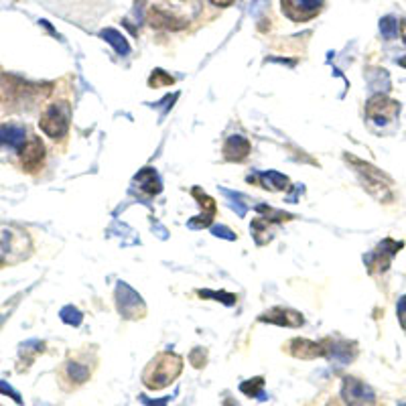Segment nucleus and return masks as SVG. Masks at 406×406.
<instances>
[{"mask_svg":"<svg viewBox=\"0 0 406 406\" xmlns=\"http://www.w3.org/2000/svg\"><path fill=\"white\" fill-rule=\"evenodd\" d=\"M31 250H33V242L27 232L13 230V228L0 230V266L17 264L19 260H25Z\"/></svg>","mask_w":406,"mask_h":406,"instance_id":"4","label":"nucleus"},{"mask_svg":"<svg viewBox=\"0 0 406 406\" xmlns=\"http://www.w3.org/2000/svg\"><path fill=\"white\" fill-rule=\"evenodd\" d=\"M135 183H136V187H138L140 191H144L147 195L161 194V189H163V185H161V179H158V175H156L155 169H151V167L142 169L140 173L136 175Z\"/></svg>","mask_w":406,"mask_h":406,"instance_id":"17","label":"nucleus"},{"mask_svg":"<svg viewBox=\"0 0 406 406\" xmlns=\"http://www.w3.org/2000/svg\"><path fill=\"white\" fill-rule=\"evenodd\" d=\"M212 234L217 238H224V240H232V242L236 240V234L226 226H212Z\"/></svg>","mask_w":406,"mask_h":406,"instance_id":"33","label":"nucleus"},{"mask_svg":"<svg viewBox=\"0 0 406 406\" xmlns=\"http://www.w3.org/2000/svg\"><path fill=\"white\" fill-rule=\"evenodd\" d=\"M258 321L272 323V325H280V327H301V325L305 323V319H303V315H301L299 311L280 309V307L266 311L264 315L258 317Z\"/></svg>","mask_w":406,"mask_h":406,"instance_id":"11","label":"nucleus"},{"mask_svg":"<svg viewBox=\"0 0 406 406\" xmlns=\"http://www.w3.org/2000/svg\"><path fill=\"white\" fill-rule=\"evenodd\" d=\"M398 112H400V104L396 100H392V97L384 96V94H376V96H372L367 100L366 116L372 122L380 124V126L392 122L394 118L398 116Z\"/></svg>","mask_w":406,"mask_h":406,"instance_id":"7","label":"nucleus"},{"mask_svg":"<svg viewBox=\"0 0 406 406\" xmlns=\"http://www.w3.org/2000/svg\"><path fill=\"white\" fill-rule=\"evenodd\" d=\"M189 362L194 364V367H205V364H208V349L195 348L189 353Z\"/></svg>","mask_w":406,"mask_h":406,"instance_id":"30","label":"nucleus"},{"mask_svg":"<svg viewBox=\"0 0 406 406\" xmlns=\"http://www.w3.org/2000/svg\"><path fill=\"white\" fill-rule=\"evenodd\" d=\"M0 392L2 394H6V396H11L15 402H19V405H22V398H20V394L15 390V388L11 386L8 382H4V380H0Z\"/></svg>","mask_w":406,"mask_h":406,"instance_id":"32","label":"nucleus"},{"mask_svg":"<svg viewBox=\"0 0 406 406\" xmlns=\"http://www.w3.org/2000/svg\"><path fill=\"white\" fill-rule=\"evenodd\" d=\"M262 388H264V378L262 376H256V378L240 384V390L250 398H266V396H262Z\"/></svg>","mask_w":406,"mask_h":406,"instance_id":"22","label":"nucleus"},{"mask_svg":"<svg viewBox=\"0 0 406 406\" xmlns=\"http://www.w3.org/2000/svg\"><path fill=\"white\" fill-rule=\"evenodd\" d=\"M191 195H194L195 199H197V203L203 208V212L208 213V215H213L215 213V199L213 197H210V195H205L203 194V189H199V187H194L191 189Z\"/></svg>","mask_w":406,"mask_h":406,"instance_id":"25","label":"nucleus"},{"mask_svg":"<svg viewBox=\"0 0 406 406\" xmlns=\"http://www.w3.org/2000/svg\"><path fill=\"white\" fill-rule=\"evenodd\" d=\"M321 346H323V351H325V358L337 362V364H349V362L358 356V348H356V344H351V341L333 344V341H329V339H323Z\"/></svg>","mask_w":406,"mask_h":406,"instance_id":"13","label":"nucleus"},{"mask_svg":"<svg viewBox=\"0 0 406 406\" xmlns=\"http://www.w3.org/2000/svg\"><path fill=\"white\" fill-rule=\"evenodd\" d=\"M175 79L171 76H167L163 69H155L153 76L149 78V86L151 88H163V86H173Z\"/></svg>","mask_w":406,"mask_h":406,"instance_id":"29","label":"nucleus"},{"mask_svg":"<svg viewBox=\"0 0 406 406\" xmlns=\"http://www.w3.org/2000/svg\"><path fill=\"white\" fill-rule=\"evenodd\" d=\"M402 246H405L402 242H394L392 238H386L384 242H380V246L366 256L367 271L372 272V274L388 271L390 260L394 258V254H398V252L402 250Z\"/></svg>","mask_w":406,"mask_h":406,"instance_id":"9","label":"nucleus"},{"mask_svg":"<svg viewBox=\"0 0 406 406\" xmlns=\"http://www.w3.org/2000/svg\"><path fill=\"white\" fill-rule=\"evenodd\" d=\"M325 0H285L283 8L292 20H307L315 17Z\"/></svg>","mask_w":406,"mask_h":406,"instance_id":"10","label":"nucleus"},{"mask_svg":"<svg viewBox=\"0 0 406 406\" xmlns=\"http://www.w3.org/2000/svg\"><path fill=\"white\" fill-rule=\"evenodd\" d=\"M210 2L215 6H230V4H234V0H210Z\"/></svg>","mask_w":406,"mask_h":406,"instance_id":"36","label":"nucleus"},{"mask_svg":"<svg viewBox=\"0 0 406 406\" xmlns=\"http://www.w3.org/2000/svg\"><path fill=\"white\" fill-rule=\"evenodd\" d=\"M380 31H382L384 39H394L396 33H398V22L394 17H384L380 20Z\"/></svg>","mask_w":406,"mask_h":406,"instance_id":"28","label":"nucleus"},{"mask_svg":"<svg viewBox=\"0 0 406 406\" xmlns=\"http://www.w3.org/2000/svg\"><path fill=\"white\" fill-rule=\"evenodd\" d=\"M65 372H67V378H69L74 384H83V382L90 378V370L86 366H81V364H78V362H67Z\"/></svg>","mask_w":406,"mask_h":406,"instance_id":"21","label":"nucleus"},{"mask_svg":"<svg viewBox=\"0 0 406 406\" xmlns=\"http://www.w3.org/2000/svg\"><path fill=\"white\" fill-rule=\"evenodd\" d=\"M248 181H252L254 185H262L271 191H287L290 187V181L287 175L276 173V171H266L262 175H252Z\"/></svg>","mask_w":406,"mask_h":406,"instance_id":"15","label":"nucleus"},{"mask_svg":"<svg viewBox=\"0 0 406 406\" xmlns=\"http://www.w3.org/2000/svg\"><path fill=\"white\" fill-rule=\"evenodd\" d=\"M398 321H400L402 329H406V295L400 297V301H398Z\"/></svg>","mask_w":406,"mask_h":406,"instance_id":"34","label":"nucleus"},{"mask_svg":"<svg viewBox=\"0 0 406 406\" xmlns=\"http://www.w3.org/2000/svg\"><path fill=\"white\" fill-rule=\"evenodd\" d=\"M224 406H238V405H236L234 400H228V402H226V405H224Z\"/></svg>","mask_w":406,"mask_h":406,"instance_id":"39","label":"nucleus"},{"mask_svg":"<svg viewBox=\"0 0 406 406\" xmlns=\"http://www.w3.org/2000/svg\"><path fill=\"white\" fill-rule=\"evenodd\" d=\"M69 116H72V110H69V104L59 100L53 102L39 120L41 130L49 138H61V136L67 135V128H69Z\"/></svg>","mask_w":406,"mask_h":406,"instance_id":"5","label":"nucleus"},{"mask_svg":"<svg viewBox=\"0 0 406 406\" xmlns=\"http://www.w3.org/2000/svg\"><path fill=\"white\" fill-rule=\"evenodd\" d=\"M140 402L144 406H167V398H156V400H151L147 396H140Z\"/></svg>","mask_w":406,"mask_h":406,"instance_id":"35","label":"nucleus"},{"mask_svg":"<svg viewBox=\"0 0 406 406\" xmlns=\"http://www.w3.org/2000/svg\"><path fill=\"white\" fill-rule=\"evenodd\" d=\"M222 194L226 195V197H230V205H232L234 210L238 215H246V197L242 194H236V191H228V189H222Z\"/></svg>","mask_w":406,"mask_h":406,"instance_id":"27","label":"nucleus"},{"mask_svg":"<svg viewBox=\"0 0 406 406\" xmlns=\"http://www.w3.org/2000/svg\"><path fill=\"white\" fill-rule=\"evenodd\" d=\"M250 149L252 147L250 142H248V138L234 135L230 136V138L226 140V144H224V156H226L228 161L238 163V161H244L246 156L250 155Z\"/></svg>","mask_w":406,"mask_h":406,"instance_id":"16","label":"nucleus"},{"mask_svg":"<svg viewBox=\"0 0 406 406\" xmlns=\"http://www.w3.org/2000/svg\"><path fill=\"white\" fill-rule=\"evenodd\" d=\"M61 319H63V323H67V325H72V327H78V325H81V321H83V315H81L76 307L67 305V307L61 309Z\"/></svg>","mask_w":406,"mask_h":406,"instance_id":"26","label":"nucleus"},{"mask_svg":"<svg viewBox=\"0 0 406 406\" xmlns=\"http://www.w3.org/2000/svg\"><path fill=\"white\" fill-rule=\"evenodd\" d=\"M19 158L20 165L27 169V171H33L37 169L43 158H45V147L39 138H29L22 147L19 149Z\"/></svg>","mask_w":406,"mask_h":406,"instance_id":"12","label":"nucleus"},{"mask_svg":"<svg viewBox=\"0 0 406 406\" xmlns=\"http://www.w3.org/2000/svg\"><path fill=\"white\" fill-rule=\"evenodd\" d=\"M252 236H254V240H256V244H258V246L269 244V242L272 240V232H271V226H269V219H264V217H256V219H252Z\"/></svg>","mask_w":406,"mask_h":406,"instance_id":"20","label":"nucleus"},{"mask_svg":"<svg viewBox=\"0 0 406 406\" xmlns=\"http://www.w3.org/2000/svg\"><path fill=\"white\" fill-rule=\"evenodd\" d=\"M256 212L262 213V217H264V219L274 222V224H280V222H289V219H292V215H290V213L272 210V208H269V205H256Z\"/></svg>","mask_w":406,"mask_h":406,"instance_id":"24","label":"nucleus"},{"mask_svg":"<svg viewBox=\"0 0 406 406\" xmlns=\"http://www.w3.org/2000/svg\"><path fill=\"white\" fill-rule=\"evenodd\" d=\"M212 219H213V215L203 213L201 217H194V219H189V228H191V230H197V228H208V226H212Z\"/></svg>","mask_w":406,"mask_h":406,"instance_id":"31","label":"nucleus"},{"mask_svg":"<svg viewBox=\"0 0 406 406\" xmlns=\"http://www.w3.org/2000/svg\"><path fill=\"white\" fill-rule=\"evenodd\" d=\"M341 398L348 406H372L376 400V394L366 382L353 376H346L344 386H341Z\"/></svg>","mask_w":406,"mask_h":406,"instance_id":"8","label":"nucleus"},{"mask_svg":"<svg viewBox=\"0 0 406 406\" xmlns=\"http://www.w3.org/2000/svg\"><path fill=\"white\" fill-rule=\"evenodd\" d=\"M25 128L17 124H2L0 126V147L20 149L25 144Z\"/></svg>","mask_w":406,"mask_h":406,"instance_id":"18","label":"nucleus"},{"mask_svg":"<svg viewBox=\"0 0 406 406\" xmlns=\"http://www.w3.org/2000/svg\"><path fill=\"white\" fill-rule=\"evenodd\" d=\"M400 35H402V41H405V45H406V20L400 22Z\"/></svg>","mask_w":406,"mask_h":406,"instance_id":"37","label":"nucleus"},{"mask_svg":"<svg viewBox=\"0 0 406 406\" xmlns=\"http://www.w3.org/2000/svg\"><path fill=\"white\" fill-rule=\"evenodd\" d=\"M183 372V358L173 351H161L142 372V384L151 390H161L173 384Z\"/></svg>","mask_w":406,"mask_h":406,"instance_id":"2","label":"nucleus"},{"mask_svg":"<svg viewBox=\"0 0 406 406\" xmlns=\"http://www.w3.org/2000/svg\"><path fill=\"white\" fill-rule=\"evenodd\" d=\"M289 353L292 358H297V360H315V358L325 356V351H323V346H321V344H315V341L305 339V337L290 339Z\"/></svg>","mask_w":406,"mask_h":406,"instance_id":"14","label":"nucleus"},{"mask_svg":"<svg viewBox=\"0 0 406 406\" xmlns=\"http://www.w3.org/2000/svg\"><path fill=\"white\" fill-rule=\"evenodd\" d=\"M398 63H400L402 67H406V57H400V59H398Z\"/></svg>","mask_w":406,"mask_h":406,"instance_id":"38","label":"nucleus"},{"mask_svg":"<svg viewBox=\"0 0 406 406\" xmlns=\"http://www.w3.org/2000/svg\"><path fill=\"white\" fill-rule=\"evenodd\" d=\"M100 37L104 41H108L112 47H114V51L120 53V55H128L130 53V45H128V41L124 39V35L122 33H118L116 29H104L102 33H100Z\"/></svg>","mask_w":406,"mask_h":406,"instance_id":"19","label":"nucleus"},{"mask_svg":"<svg viewBox=\"0 0 406 406\" xmlns=\"http://www.w3.org/2000/svg\"><path fill=\"white\" fill-rule=\"evenodd\" d=\"M199 15V0H149V22L156 29L179 31Z\"/></svg>","mask_w":406,"mask_h":406,"instance_id":"1","label":"nucleus"},{"mask_svg":"<svg viewBox=\"0 0 406 406\" xmlns=\"http://www.w3.org/2000/svg\"><path fill=\"white\" fill-rule=\"evenodd\" d=\"M116 309L124 319H142L147 315L144 301L126 283H118L116 285Z\"/></svg>","mask_w":406,"mask_h":406,"instance_id":"6","label":"nucleus"},{"mask_svg":"<svg viewBox=\"0 0 406 406\" xmlns=\"http://www.w3.org/2000/svg\"><path fill=\"white\" fill-rule=\"evenodd\" d=\"M400 406H406V402H405V405H400Z\"/></svg>","mask_w":406,"mask_h":406,"instance_id":"40","label":"nucleus"},{"mask_svg":"<svg viewBox=\"0 0 406 406\" xmlns=\"http://www.w3.org/2000/svg\"><path fill=\"white\" fill-rule=\"evenodd\" d=\"M346 161L351 165V169L360 175L362 185L366 187V191L370 195H374L378 201H392V194H390V177L386 173H382L378 167L370 165L366 161H360L353 155H346Z\"/></svg>","mask_w":406,"mask_h":406,"instance_id":"3","label":"nucleus"},{"mask_svg":"<svg viewBox=\"0 0 406 406\" xmlns=\"http://www.w3.org/2000/svg\"><path fill=\"white\" fill-rule=\"evenodd\" d=\"M197 295L201 297V299H213V301H222L224 305H234L236 303V295H230V292H226V290H197Z\"/></svg>","mask_w":406,"mask_h":406,"instance_id":"23","label":"nucleus"}]
</instances>
